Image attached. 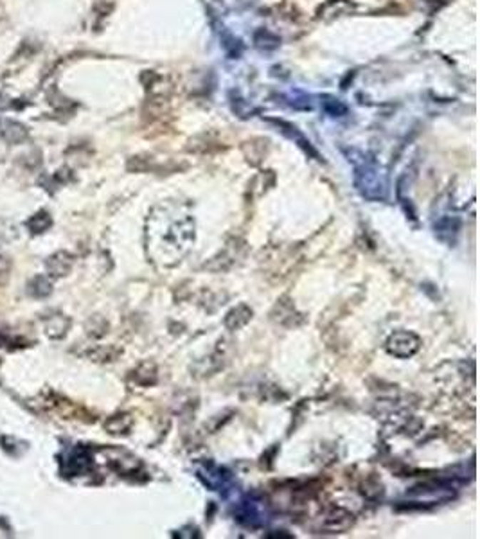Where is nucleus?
<instances>
[{"label": "nucleus", "mask_w": 480, "mask_h": 539, "mask_svg": "<svg viewBox=\"0 0 480 539\" xmlns=\"http://www.w3.org/2000/svg\"><path fill=\"white\" fill-rule=\"evenodd\" d=\"M158 219L164 226L158 230H148V236H151V246L155 248V261L162 266H173L182 259L195 239V221L189 216L178 214H162Z\"/></svg>", "instance_id": "1"}, {"label": "nucleus", "mask_w": 480, "mask_h": 539, "mask_svg": "<svg viewBox=\"0 0 480 539\" xmlns=\"http://www.w3.org/2000/svg\"><path fill=\"white\" fill-rule=\"evenodd\" d=\"M421 347L419 336L409 331H399L390 336L387 342V349L390 355L398 356V358H410L416 355Z\"/></svg>", "instance_id": "2"}, {"label": "nucleus", "mask_w": 480, "mask_h": 539, "mask_svg": "<svg viewBox=\"0 0 480 539\" xmlns=\"http://www.w3.org/2000/svg\"><path fill=\"white\" fill-rule=\"evenodd\" d=\"M0 139L4 142L13 144H24L29 140V130L26 125H22L20 121L8 117H0Z\"/></svg>", "instance_id": "3"}, {"label": "nucleus", "mask_w": 480, "mask_h": 539, "mask_svg": "<svg viewBox=\"0 0 480 539\" xmlns=\"http://www.w3.org/2000/svg\"><path fill=\"white\" fill-rule=\"evenodd\" d=\"M72 264H74V256H71L65 250L53 253L49 259L46 261V270L51 277H65L68 276V272L72 270Z\"/></svg>", "instance_id": "4"}, {"label": "nucleus", "mask_w": 480, "mask_h": 539, "mask_svg": "<svg viewBox=\"0 0 480 539\" xmlns=\"http://www.w3.org/2000/svg\"><path fill=\"white\" fill-rule=\"evenodd\" d=\"M353 521L354 520L351 513H347V511L344 509H335L327 514L324 525H326L327 530L331 532H344L353 525Z\"/></svg>", "instance_id": "5"}, {"label": "nucleus", "mask_w": 480, "mask_h": 539, "mask_svg": "<svg viewBox=\"0 0 480 539\" xmlns=\"http://www.w3.org/2000/svg\"><path fill=\"white\" fill-rule=\"evenodd\" d=\"M71 328V320L65 315L54 313L53 317L46 318V333L49 338H63Z\"/></svg>", "instance_id": "6"}, {"label": "nucleus", "mask_w": 480, "mask_h": 539, "mask_svg": "<svg viewBox=\"0 0 480 539\" xmlns=\"http://www.w3.org/2000/svg\"><path fill=\"white\" fill-rule=\"evenodd\" d=\"M250 318H252V310H248L247 305L241 304V305H238V308H234V310L227 315L225 325L234 331V329L243 328Z\"/></svg>", "instance_id": "7"}, {"label": "nucleus", "mask_w": 480, "mask_h": 539, "mask_svg": "<svg viewBox=\"0 0 480 539\" xmlns=\"http://www.w3.org/2000/svg\"><path fill=\"white\" fill-rule=\"evenodd\" d=\"M51 291H53V284L47 279L46 276H36L31 279V283L27 284V293L34 298H44L49 297Z\"/></svg>", "instance_id": "8"}, {"label": "nucleus", "mask_w": 480, "mask_h": 539, "mask_svg": "<svg viewBox=\"0 0 480 539\" xmlns=\"http://www.w3.org/2000/svg\"><path fill=\"white\" fill-rule=\"evenodd\" d=\"M51 225H53V218H51L49 212H46V211H38L36 214H33L29 219H27V226H29V230L33 232V234H41V232H46V230L51 229Z\"/></svg>", "instance_id": "9"}, {"label": "nucleus", "mask_w": 480, "mask_h": 539, "mask_svg": "<svg viewBox=\"0 0 480 539\" xmlns=\"http://www.w3.org/2000/svg\"><path fill=\"white\" fill-rule=\"evenodd\" d=\"M130 427H132V417L126 414L113 415V417H110L108 421L105 422V428L113 435L126 434V430H130Z\"/></svg>", "instance_id": "10"}, {"label": "nucleus", "mask_w": 480, "mask_h": 539, "mask_svg": "<svg viewBox=\"0 0 480 539\" xmlns=\"http://www.w3.org/2000/svg\"><path fill=\"white\" fill-rule=\"evenodd\" d=\"M11 261L6 256H0V288H4L8 284L9 277H11Z\"/></svg>", "instance_id": "11"}, {"label": "nucleus", "mask_w": 480, "mask_h": 539, "mask_svg": "<svg viewBox=\"0 0 480 539\" xmlns=\"http://www.w3.org/2000/svg\"><path fill=\"white\" fill-rule=\"evenodd\" d=\"M324 108H326V112L331 113V115H344V113L347 112V108L333 98H324Z\"/></svg>", "instance_id": "12"}, {"label": "nucleus", "mask_w": 480, "mask_h": 539, "mask_svg": "<svg viewBox=\"0 0 480 539\" xmlns=\"http://www.w3.org/2000/svg\"><path fill=\"white\" fill-rule=\"evenodd\" d=\"M11 108H15V101L6 98V95H0V113L8 112V110H11Z\"/></svg>", "instance_id": "13"}, {"label": "nucleus", "mask_w": 480, "mask_h": 539, "mask_svg": "<svg viewBox=\"0 0 480 539\" xmlns=\"http://www.w3.org/2000/svg\"><path fill=\"white\" fill-rule=\"evenodd\" d=\"M2 345H4V338L0 336V347H2Z\"/></svg>", "instance_id": "14"}]
</instances>
